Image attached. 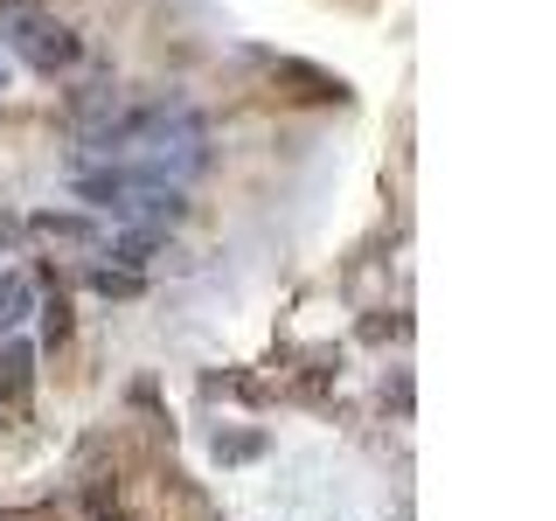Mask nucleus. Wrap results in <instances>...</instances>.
I'll use <instances>...</instances> for the list:
<instances>
[{
  "mask_svg": "<svg viewBox=\"0 0 556 521\" xmlns=\"http://www.w3.org/2000/svg\"><path fill=\"white\" fill-rule=\"evenodd\" d=\"M0 42H8L22 63H35L42 77H56V69H70V63L84 56L77 35H70L63 22H49V14H28V8H8V14H0Z\"/></svg>",
  "mask_w": 556,
  "mask_h": 521,
  "instance_id": "obj_1",
  "label": "nucleus"
}]
</instances>
